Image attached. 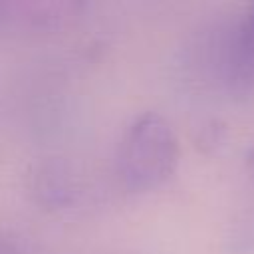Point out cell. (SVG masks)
Instances as JSON below:
<instances>
[{
	"label": "cell",
	"mask_w": 254,
	"mask_h": 254,
	"mask_svg": "<svg viewBox=\"0 0 254 254\" xmlns=\"http://www.w3.org/2000/svg\"><path fill=\"white\" fill-rule=\"evenodd\" d=\"M177 163L179 141L163 115L155 111L139 113L123 129L115 153V171L129 192H149L163 187Z\"/></svg>",
	"instance_id": "1"
},
{
	"label": "cell",
	"mask_w": 254,
	"mask_h": 254,
	"mask_svg": "<svg viewBox=\"0 0 254 254\" xmlns=\"http://www.w3.org/2000/svg\"><path fill=\"white\" fill-rule=\"evenodd\" d=\"M83 4L71 0H0V38L50 34L75 22Z\"/></svg>",
	"instance_id": "2"
},
{
	"label": "cell",
	"mask_w": 254,
	"mask_h": 254,
	"mask_svg": "<svg viewBox=\"0 0 254 254\" xmlns=\"http://www.w3.org/2000/svg\"><path fill=\"white\" fill-rule=\"evenodd\" d=\"M218 69L230 91L254 93V4L222 40Z\"/></svg>",
	"instance_id": "3"
},
{
	"label": "cell",
	"mask_w": 254,
	"mask_h": 254,
	"mask_svg": "<svg viewBox=\"0 0 254 254\" xmlns=\"http://www.w3.org/2000/svg\"><path fill=\"white\" fill-rule=\"evenodd\" d=\"M30 190L38 204L46 208H65L75 200V183L65 165L46 161L32 169Z\"/></svg>",
	"instance_id": "4"
},
{
	"label": "cell",
	"mask_w": 254,
	"mask_h": 254,
	"mask_svg": "<svg viewBox=\"0 0 254 254\" xmlns=\"http://www.w3.org/2000/svg\"><path fill=\"white\" fill-rule=\"evenodd\" d=\"M0 254H20V250L16 248L14 242H10L6 238H0Z\"/></svg>",
	"instance_id": "5"
},
{
	"label": "cell",
	"mask_w": 254,
	"mask_h": 254,
	"mask_svg": "<svg viewBox=\"0 0 254 254\" xmlns=\"http://www.w3.org/2000/svg\"><path fill=\"white\" fill-rule=\"evenodd\" d=\"M246 173H248V179H250V183L254 185V147L248 151V155H246Z\"/></svg>",
	"instance_id": "6"
}]
</instances>
